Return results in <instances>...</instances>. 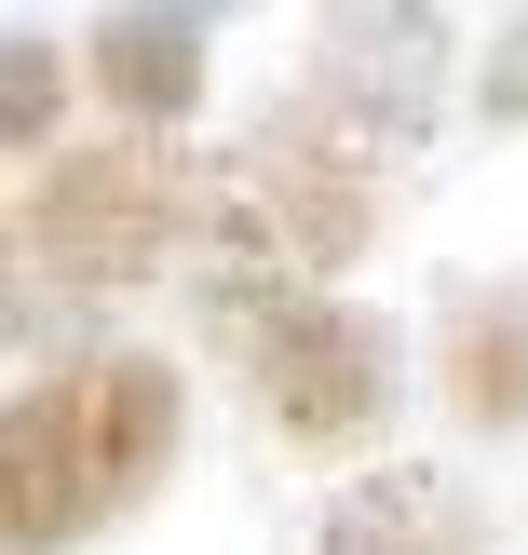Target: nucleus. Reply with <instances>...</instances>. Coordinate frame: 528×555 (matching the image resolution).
<instances>
[{
	"label": "nucleus",
	"instance_id": "obj_1",
	"mask_svg": "<svg viewBox=\"0 0 528 555\" xmlns=\"http://www.w3.org/2000/svg\"><path fill=\"white\" fill-rule=\"evenodd\" d=\"M163 461H177V366L163 352H81V366L27 379L0 421V529H14V555H68Z\"/></svg>",
	"mask_w": 528,
	"mask_h": 555
},
{
	"label": "nucleus",
	"instance_id": "obj_2",
	"mask_svg": "<svg viewBox=\"0 0 528 555\" xmlns=\"http://www.w3.org/2000/svg\"><path fill=\"white\" fill-rule=\"evenodd\" d=\"M379 231V122L339 95L258 108V135L204 163V285H312Z\"/></svg>",
	"mask_w": 528,
	"mask_h": 555
},
{
	"label": "nucleus",
	"instance_id": "obj_3",
	"mask_svg": "<svg viewBox=\"0 0 528 555\" xmlns=\"http://www.w3.org/2000/svg\"><path fill=\"white\" fill-rule=\"evenodd\" d=\"M204 231V177H190L163 135H95V150H54L41 177H27L14 204V244L27 271H54V285H150L177 244Z\"/></svg>",
	"mask_w": 528,
	"mask_h": 555
},
{
	"label": "nucleus",
	"instance_id": "obj_4",
	"mask_svg": "<svg viewBox=\"0 0 528 555\" xmlns=\"http://www.w3.org/2000/svg\"><path fill=\"white\" fill-rule=\"evenodd\" d=\"M217 298V339L244 352V379H258V406L298 434V448H366L379 406H394V352H379L366 312H339V298H312L285 271V285H204Z\"/></svg>",
	"mask_w": 528,
	"mask_h": 555
},
{
	"label": "nucleus",
	"instance_id": "obj_5",
	"mask_svg": "<svg viewBox=\"0 0 528 555\" xmlns=\"http://www.w3.org/2000/svg\"><path fill=\"white\" fill-rule=\"evenodd\" d=\"M204 14L217 0H123L95 27V95L123 122H190V95H204Z\"/></svg>",
	"mask_w": 528,
	"mask_h": 555
},
{
	"label": "nucleus",
	"instance_id": "obj_6",
	"mask_svg": "<svg viewBox=\"0 0 528 555\" xmlns=\"http://www.w3.org/2000/svg\"><path fill=\"white\" fill-rule=\"evenodd\" d=\"M325 95L366 108L379 135H421V95H434V27H421V0H339Z\"/></svg>",
	"mask_w": 528,
	"mask_h": 555
},
{
	"label": "nucleus",
	"instance_id": "obj_7",
	"mask_svg": "<svg viewBox=\"0 0 528 555\" xmlns=\"http://www.w3.org/2000/svg\"><path fill=\"white\" fill-rule=\"evenodd\" d=\"M475 542V515H461V488L434 475H366L339 515H325V555H461Z\"/></svg>",
	"mask_w": 528,
	"mask_h": 555
},
{
	"label": "nucleus",
	"instance_id": "obj_8",
	"mask_svg": "<svg viewBox=\"0 0 528 555\" xmlns=\"http://www.w3.org/2000/svg\"><path fill=\"white\" fill-rule=\"evenodd\" d=\"M448 393L475 434H515L528 421V312L515 298H461L448 312Z\"/></svg>",
	"mask_w": 528,
	"mask_h": 555
},
{
	"label": "nucleus",
	"instance_id": "obj_9",
	"mask_svg": "<svg viewBox=\"0 0 528 555\" xmlns=\"http://www.w3.org/2000/svg\"><path fill=\"white\" fill-rule=\"evenodd\" d=\"M54 108H68V68H54V41H41V27H14V150H41V135H54Z\"/></svg>",
	"mask_w": 528,
	"mask_h": 555
},
{
	"label": "nucleus",
	"instance_id": "obj_10",
	"mask_svg": "<svg viewBox=\"0 0 528 555\" xmlns=\"http://www.w3.org/2000/svg\"><path fill=\"white\" fill-rule=\"evenodd\" d=\"M488 108H502V122H515V108H528V27H515V41H502V54H488Z\"/></svg>",
	"mask_w": 528,
	"mask_h": 555
}]
</instances>
